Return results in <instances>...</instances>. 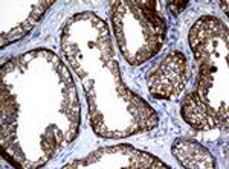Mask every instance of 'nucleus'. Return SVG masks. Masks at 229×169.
Here are the masks:
<instances>
[{
	"label": "nucleus",
	"instance_id": "obj_1",
	"mask_svg": "<svg viewBox=\"0 0 229 169\" xmlns=\"http://www.w3.org/2000/svg\"><path fill=\"white\" fill-rule=\"evenodd\" d=\"M168 6L171 8V9H174V14H177V11L187 6V3H176V5L174 3H168Z\"/></svg>",
	"mask_w": 229,
	"mask_h": 169
}]
</instances>
